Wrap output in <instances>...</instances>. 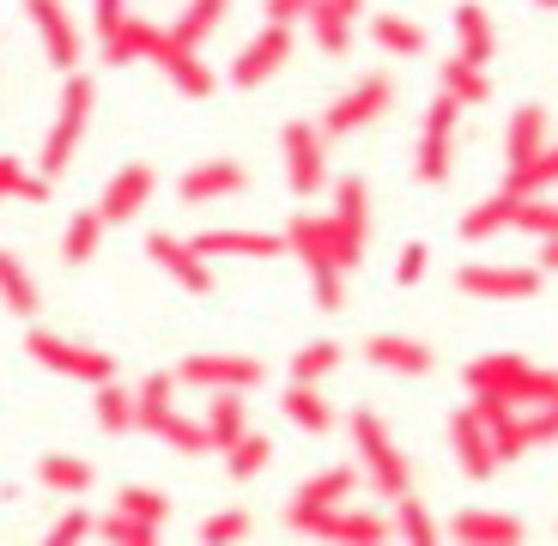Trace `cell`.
I'll use <instances>...</instances> for the list:
<instances>
[{"mask_svg": "<svg viewBox=\"0 0 558 546\" xmlns=\"http://www.w3.org/2000/svg\"><path fill=\"white\" fill-rule=\"evenodd\" d=\"M49 195V182L37 170H25L19 158H0V201H43Z\"/></svg>", "mask_w": 558, "mask_h": 546, "instance_id": "obj_46", "label": "cell"}, {"mask_svg": "<svg viewBox=\"0 0 558 546\" xmlns=\"http://www.w3.org/2000/svg\"><path fill=\"white\" fill-rule=\"evenodd\" d=\"M286 250H298V262L310 267V286H316L322 310L347 304V274L364 262V243L340 231L335 213H298V219L286 225Z\"/></svg>", "mask_w": 558, "mask_h": 546, "instance_id": "obj_1", "label": "cell"}, {"mask_svg": "<svg viewBox=\"0 0 558 546\" xmlns=\"http://www.w3.org/2000/svg\"><path fill=\"white\" fill-rule=\"evenodd\" d=\"M250 189V165H238V158H207V165H189L177 177V195L189 201V207H207V201H231Z\"/></svg>", "mask_w": 558, "mask_h": 546, "instance_id": "obj_11", "label": "cell"}, {"mask_svg": "<svg viewBox=\"0 0 558 546\" xmlns=\"http://www.w3.org/2000/svg\"><path fill=\"white\" fill-rule=\"evenodd\" d=\"M201 425H207V444L225 456V449L250 432V389H213L207 407H201Z\"/></svg>", "mask_w": 558, "mask_h": 546, "instance_id": "obj_17", "label": "cell"}, {"mask_svg": "<svg viewBox=\"0 0 558 546\" xmlns=\"http://www.w3.org/2000/svg\"><path fill=\"white\" fill-rule=\"evenodd\" d=\"M449 25H456L461 56L480 61V68H492V56H498V31H492V13H486V7H474V0H468V7H456V19H449Z\"/></svg>", "mask_w": 558, "mask_h": 546, "instance_id": "obj_25", "label": "cell"}, {"mask_svg": "<svg viewBox=\"0 0 558 546\" xmlns=\"http://www.w3.org/2000/svg\"><path fill=\"white\" fill-rule=\"evenodd\" d=\"M146 255H153V262L165 267V274L182 286V292H195V298H207V292H213V267L195 255V243H189V238L153 231V238H146Z\"/></svg>", "mask_w": 558, "mask_h": 546, "instance_id": "obj_13", "label": "cell"}, {"mask_svg": "<svg viewBox=\"0 0 558 546\" xmlns=\"http://www.w3.org/2000/svg\"><path fill=\"white\" fill-rule=\"evenodd\" d=\"M340 364H347V352L335 340H310V347L292 352V383H322V377H335Z\"/></svg>", "mask_w": 558, "mask_h": 546, "instance_id": "obj_39", "label": "cell"}, {"mask_svg": "<svg viewBox=\"0 0 558 546\" xmlns=\"http://www.w3.org/2000/svg\"><path fill=\"white\" fill-rule=\"evenodd\" d=\"M449 170H456V141L425 128V134H418V153H413V177L437 189V182H449Z\"/></svg>", "mask_w": 558, "mask_h": 546, "instance_id": "obj_37", "label": "cell"}, {"mask_svg": "<svg viewBox=\"0 0 558 546\" xmlns=\"http://www.w3.org/2000/svg\"><path fill=\"white\" fill-rule=\"evenodd\" d=\"M437 92H449L461 110H480V104H492V68H480L468 56H449L444 73H437Z\"/></svg>", "mask_w": 558, "mask_h": 546, "instance_id": "obj_22", "label": "cell"}, {"mask_svg": "<svg viewBox=\"0 0 558 546\" xmlns=\"http://www.w3.org/2000/svg\"><path fill=\"white\" fill-rule=\"evenodd\" d=\"M340 7H347V13H352V19H359V7H364V0H340Z\"/></svg>", "mask_w": 558, "mask_h": 546, "instance_id": "obj_55", "label": "cell"}, {"mask_svg": "<svg viewBox=\"0 0 558 546\" xmlns=\"http://www.w3.org/2000/svg\"><path fill=\"white\" fill-rule=\"evenodd\" d=\"M359 480H364V468H352V462H335V468H322L316 480H304V486L292 492V505H286V522L292 517H310V510H340L359 492Z\"/></svg>", "mask_w": 558, "mask_h": 546, "instance_id": "obj_14", "label": "cell"}, {"mask_svg": "<svg viewBox=\"0 0 558 546\" xmlns=\"http://www.w3.org/2000/svg\"><path fill=\"white\" fill-rule=\"evenodd\" d=\"M25 13H31V25H37L43 49H49V61H56V73H80L85 43H80V25L68 19V7H61V0H25Z\"/></svg>", "mask_w": 558, "mask_h": 546, "instance_id": "obj_10", "label": "cell"}, {"mask_svg": "<svg viewBox=\"0 0 558 546\" xmlns=\"http://www.w3.org/2000/svg\"><path fill=\"white\" fill-rule=\"evenodd\" d=\"M395 534V522L383 517V510H352V505H340V510H328L322 517V541H359V546H383Z\"/></svg>", "mask_w": 558, "mask_h": 546, "instance_id": "obj_21", "label": "cell"}, {"mask_svg": "<svg viewBox=\"0 0 558 546\" xmlns=\"http://www.w3.org/2000/svg\"><path fill=\"white\" fill-rule=\"evenodd\" d=\"M335 225L347 231V238L371 243V189H364V177H340L335 182Z\"/></svg>", "mask_w": 558, "mask_h": 546, "instance_id": "obj_28", "label": "cell"}, {"mask_svg": "<svg viewBox=\"0 0 558 546\" xmlns=\"http://www.w3.org/2000/svg\"><path fill=\"white\" fill-rule=\"evenodd\" d=\"M286 61H292V25H262L238 49V61H231V85H243V92H250V85H267Z\"/></svg>", "mask_w": 558, "mask_h": 546, "instance_id": "obj_9", "label": "cell"}, {"mask_svg": "<svg viewBox=\"0 0 558 546\" xmlns=\"http://www.w3.org/2000/svg\"><path fill=\"white\" fill-rule=\"evenodd\" d=\"M98 243H104V213L98 207H80V213H73V225H68V238H61V262L85 267L92 255H98Z\"/></svg>", "mask_w": 558, "mask_h": 546, "instance_id": "obj_34", "label": "cell"}, {"mask_svg": "<svg viewBox=\"0 0 558 546\" xmlns=\"http://www.w3.org/2000/svg\"><path fill=\"white\" fill-rule=\"evenodd\" d=\"M395 98H401V85H395L389 68L364 73L359 85H347V92H340V98L322 110V134H328V141H340V134H359V128L383 122V116L395 110Z\"/></svg>", "mask_w": 558, "mask_h": 546, "instance_id": "obj_3", "label": "cell"}, {"mask_svg": "<svg viewBox=\"0 0 558 546\" xmlns=\"http://www.w3.org/2000/svg\"><path fill=\"white\" fill-rule=\"evenodd\" d=\"M456 286L468 298H486V304H529L541 298V267H510V262H468L456 274Z\"/></svg>", "mask_w": 558, "mask_h": 546, "instance_id": "obj_8", "label": "cell"}, {"mask_svg": "<svg viewBox=\"0 0 558 546\" xmlns=\"http://www.w3.org/2000/svg\"><path fill=\"white\" fill-rule=\"evenodd\" d=\"M541 7H558V0H541Z\"/></svg>", "mask_w": 558, "mask_h": 546, "instance_id": "obj_56", "label": "cell"}, {"mask_svg": "<svg viewBox=\"0 0 558 546\" xmlns=\"http://www.w3.org/2000/svg\"><path fill=\"white\" fill-rule=\"evenodd\" d=\"M279 153H286V182H292L298 201L328 189V134H322V122H286Z\"/></svg>", "mask_w": 558, "mask_h": 546, "instance_id": "obj_6", "label": "cell"}, {"mask_svg": "<svg viewBox=\"0 0 558 546\" xmlns=\"http://www.w3.org/2000/svg\"><path fill=\"white\" fill-rule=\"evenodd\" d=\"M170 395H177V371H153V377L140 383L134 389V432H158V425L177 413Z\"/></svg>", "mask_w": 558, "mask_h": 546, "instance_id": "obj_27", "label": "cell"}, {"mask_svg": "<svg viewBox=\"0 0 558 546\" xmlns=\"http://www.w3.org/2000/svg\"><path fill=\"white\" fill-rule=\"evenodd\" d=\"M165 73H170V85H177L182 98H213V85H219V80H213V68L201 61V49H177Z\"/></svg>", "mask_w": 558, "mask_h": 546, "instance_id": "obj_38", "label": "cell"}, {"mask_svg": "<svg viewBox=\"0 0 558 546\" xmlns=\"http://www.w3.org/2000/svg\"><path fill=\"white\" fill-rule=\"evenodd\" d=\"M153 437H165L170 449H182V456H207V449H213V444H207V425L189 420V413H170V420L158 425Z\"/></svg>", "mask_w": 558, "mask_h": 546, "instance_id": "obj_45", "label": "cell"}, {"mask_svg": "<svg viewBox=\"0 0 558 546\" xmlns=\"http://www.w3.org/2000/svg\"><path fill=\"white\" fill-rule=\"evenodd\" d=\"M310 7H316V0H267L262 13H267V25H298Z\"/></svg>", "mask_w": 558, "mask_h": 546, "instance_id": "obj_53", "label": "cell"}, {"mask_svg": "<svg viewBox=\"0 0 558 546\" xmlns=\"http://www.w3.org/2000/svg\"><path fill=\"white\" fill-rule=\"evenodd\" d=\"M534 267H541V274H558V238H541V262Z\"/></svg>", "mask_w": 558, "mask_h": 546, "instance_id": "obj_54", "label": "cell"}, {"mask_svg": "<svg viewBox=\"0 0 558 546\" xmlns=\"http://www.w3.org/2000/svg\"><path fill=\"white\" fill-rule=\"evenodd\" d=\"M92 104H98V92H92V80L85 73H68V85H61V110H56V128H49V141H43L37 153V177L56 182L61 170H68L73 146H80L85 122H92Z\"/></svg>", "mask_w": 558, "mask_h": 546, "instance_id": "obj_4", "label": "cell"}, {"mask_svg": "<svg viewBox=\"0 0 558 546\" xmlns=\"http://www.w3.org/2000/svg\"><path fill=\"white\" fill-rule=\"evenodd\" d=\"M304 19H310V31H316L322 56H347V49H352V13L340 7V0H316Z\"/></svg>", "mask_w": 558, "mask_h": 546, "instance_id": "obj_30", "label": "cell"}, {"mask_svg": "<svg viewBox=\"0 0 558 546\" xmlns=\"http://www.w3.org/2000/svg\"><path fill=\"white\" fill-rule=\"evenodd\" d=\"M517 231L522 238H558V201H546V195H522V207H517Z\"/></svg>", "mask_w": 558, "mask_h": 546, "instance_id": "obj_44", "label": "cell"}, {"mask_svg": "<svg viewBox=\"0 0 558 546\" xmlns=\"http://www.w3.org/2000/svg\"><path fill=\"white\" fill-rule=\"evenodd\" d=\"M267 456H274V444H267L262 432H243L238 444L225 449V468H231V480H255L267 468Z\"/></svg>", "mask_w": 558, "mask_h": 546, "instance_id": "obj_43", "label": "cell"}, {"mask_svg": "<svg viewBox=\"0 0 558 546\" xmlns=\"http://www.w3.org/2000/svg\"><path fill=\"white\" fill-rule=\"evenodd\" d=\"M456 122H461V104L449 98V92H437L432 110H425V128H432V134H456Z\"/></svg>", "mask_w": 558, "mask_h": 546, "instance_id": "obj_51", "label": "cell"}, {"mask_svg": "<svg viewBox=\"0 0 558 546\" xmlns=\"http://www.w3.org/2000/svg\"><path fill=\"white\" fill-rule=\"evenodd\" d=\"M371 43H377L383 56H395V61H418L425 49H432V37H425L413 19H401V13H377V19H371Z\"/></svg>", "mask_w": 558, "mask_h": 546, "instance_id": "obj_24", "label": "cell"}, {"mask_svg": "<svg viewBox=\"0 0 558 546\" xmlns=\"http://www.w3.org/2000/svg\"><path fill=\"white\" fill-rule=\"evenodd\" d=\"M504 189H510V195H546V189H558V141H546L529 165L510 170V177H504Z\"/></svg>", "mask_w": 558, "mask_h": 546, "instance_id": "obj_33", "label": "cell"}, {"mask_svg": "<svg viewBox=\"0 0 558 546\" xmlns=\"http://www.w3.org/2000/svg\"><path fill=\"white\" fill-rule=\"evenodd\" d=\"M195 255L201 262H219V255H243V262H274L279 250H286V238H274V231H195Z\"/></svg>", "mask_w": 558, "mask_h": 546, "instance_id": "obj_19", "label": "cell"}, {"mask_svg": "<svg viewBox=\"0 0 558 546\" xmlns=\"http://www.w3.org/2000/svg\"><path fill=\"white\" fill-rule=\"evenodd\" d=\"M250 529H255L250 510H219V517L201 522V541H250Z\"/></svg>", "mask_w": 558, "mask_h": 546, "instance_id": "obj_48", "label": "cell"}, {"mask_svg": "<svg viewBox=\"0 0 558 546\" xmlns=\"http://www.w3.org/2000/svg\"><path fill=\"white\" fill-rule=\"evenodd\" d=\"M92 420H98V432H134V395L128 389H116V377L110 383H98L92 389Z\"/></svg>", "mask_w": 558, "mask_h": 546, "instance_id": "obj_36", "label": "cell"}, {"mask_svg": "<svg viewBox=\"0 0 558 546\" xmlns=\"http://www.w3.org/2000/svg\"><path fill=\"white\" fill-rule=\"evenodd\" d=\"M425 262H432V255H425V243H407L401 262H395V280H401V286H418V280H425Z\"/></svg>", "mask_w": 558, "mask_h": 546, "instance_id": "obj_52", "label": "cell"}, {"mask_svg": "<svg viewBox=\"0 0 558 546\" xmlns=\"http://www.w3.org/2000/svg\"><path fill=\"white\" fill-rule=\"evenodd\" d=\"M128 49H134V61L170 68V56H177V37H170V25H153V19H134V13H128Z\"/></svg>", "mask_w": 558, "mask_h": 546, "instance_id": "obj_35", "label": "cell"}, {"mask_svg": "<svg viewBox=\"0 0 558 546\" xmlns=\"http://www.w3.org/2000/svg\"><path fill=\"white\" fill-rule=\"evenodd\" d=\"M364 359L377 364V371H389V377H425L437 364V352L413 335H371L364 340Z\"/></svg>", "mask_w": 558, "mask_h": 546, "instance_id": "obj_16", "label": "cell"}, {"mask_svg": "<svg viewBox=\"0 0 558 546\" xmlns=\"http://www.w3.org/2000/svg\"><path fill=\"white\" fill-rule=\"evenodd\" d=\"M279 413L298 425V432H310V437H328L340 425V413H335V401L316 389V383H292L286 389V401H279Z\"/></svg>", "mask_w": 558, "mask_h": 546, "instance_id": "obj_20", "label": "cell"}, {"mask_svg": "<svg viewBox=\"0 0 558 546\" xmlns=\"http://www.w3.org/2000/svg\"><path fill=\"white\" fill-rule=\"evenodd\" d=\"M449 534L461 546H517V541H529V522L510 517V510H461L449 522Z\"/></svg>", "mask_w": 558, "mask_h": 546, "instance_id": "obj_18", "label": "cell"}, {"mask_svg": "<svg viewBox=\"0 0 558 546\" xmlns=\"http://www.w3.org/2000/svg\"><path fill=\"white\" fill-rule=\"evenodd\" d=\"M510 444H517V456H529V449H541V444H558V407H522Z\"/></svg>", "mask_w": 558, "mask_h": 546, "instance_id": "obj_42", "label": "cell"}, {"mask_svg": "<svg viewBox=\"0 0 558 546\" xmlns=\"http://www.w3.org/2000/svg\"><path fill=\"white\" fill-rule=\"evenodd\" d=\"M37 480H43L49 492H61V498H85L98 474H92V462H80V456H61V449H56V456H37Z\"/></svg>", "mask_w": 558, "mask_h": 546, "instance_id": "obj_29", "label": "cell"}, {"mask_svg": "<svg viewBox=\"0 0 558 546\" xmlns=\"http://www.w3.org/2000/svg\"><path fill=\"white\" fill-rule=\"evenodd\" d=\"M267 377L262 359H243V352H189V359L177 364V389H255V383Z\"/></svg>", "mask_w": 558, "mask_h": 546, "instance_id": "obj_7", "label": "cell"}, {"mask_svg": "<svg viewBox=\"0 0 558 546\" xmlns=\"http://www.w3.org/2000/svg\"><path fill=\"white\" fill-rule=\"evenodd\" d=\"M153 195H158V170L153 165H122L110 177V189H104L98 213H104V225H128L134 213L153 207Z\"/></svg>", "mask_w": 558, "mask_h": 546, "instance_id": "obj_12", "label": "cell"}, {"mask_svg": "<svg viewBox=\"0 0 558 546\" xmlns=\"http://www.w3.org/2000/svg\"><path fill=\"white\" fill-rule=\"evenodd\" d=\"M31 359L43 364V371H56V377H73L85 383V389H98V383L116 377V359L104 347H85V340H68V335H49V328H31L25 335Z\"/></svg>", "mask_w": 558, "mask_h": 546, "instance_id": "obj_5", "label": "cell"}, {"mask_svg": "<svg viewBox=\"0 0 558 546\" xmlns=\"http://www.w3.org/2000/svg\"><path fill=\"white\" fill-rule=\"evenodd\" d=\"M352 444H359L364 480L377 486V498H401V492H413V468H407V456L395 449L389 425H383L371 407H359V413H352Z\"/></svg>", "mask_w": 558, "mask_h": 546, "instance_id": "obj_2", "label": "cell"}, {"mask_svg": "<svg viewBox=\"0 0 558 546\" xmlns=\"http://www.w3.org/2000/svg\"><path fill=\"white\" fill-rule=\"evenodd\" d=\"M517 207H522V195L498 189L492 201H480V207L461 213V238H468V243H486V238H498V231H517Z\"/></svg>", "mask_w": 558, "mask_h": 546, "instance_id": "obj_23", "label": "cell"}, {"mask_svg": "<svg viewBox=\"0 0 558 546\" xmlns=\"http://www.w3.org/2000/svg\"><path fill=\"white\" fill-rule=\"evenodd\" d=\"M225 7H231V0H189V7H182V19L170 25L177 49H201V43L225 25Z\"/></svg>", "mask_w": 558, "mask_h": 546, "instance_id": "obj_32", "label": "cell"}, {"mask_svg": "<svg viewBox=\"0 0 558 546\" xmlns=\"http://www.w3.org/2000/svg\"><path fill=\"white\" fill-rule=\"evenodd\" d=\"M449 444H456L461 474H468V480H492V474L504 468V462H498V449H492V432L474 420V407H468V401L449 413Z\"/></svg>", "mask_w": 558, "mask_h": 546, "instance_id": "obj_15", "label": "cell"}, {"mask_svg": "<svg viewBox=\"0 0 558 546\" xmlns=\"http://www.w3.org/2000/svg\"><path fill=\"white\" fill-rule=\"evenodd\" d=\"M389 505H395V534H401V541H418V546H432L437 541V534H444V529H437V517H432V510H425V505H418V498H413V492H401V498H389Z\"/></svg>", "mask_w": 558, "mask_h": 546, "instance_id": "obj_40", "label": "cell"}, {"mask_svg": "<svg viewBox=\"0 0 558 546\" xmlns=\"http://www.w3.org/2000/svg\"><path fill=\"white\" fill-rule=\"evenodd\" d=\"M128 25V0H92V31H98V43L122 37Z\"/></svg>", "mask_w": 558, "mask_h": 546, "instance_id": "obj_49", "label": "cell"}, {"mask_svg": "<svg viewBox=\"0 0 558 546\" xmlns=\"http://www.w3.org/2000/svg\"><path fill=\"white\" fill-rule=\"evenodd\" d=\"M85 534H98V517L92 510H68V517L49 529V546H68V541H85Z\"/></svg>", "mask_w": 558, "mask_h": 546, "instance_id": "obj_50", "label": "cell"}, {"mask_svg": "<svg viewBox=\"0 0 558 546\" xmlns=\"http://www.w3.org/2000/svg\"><path fill=\"white\" fill-rule=\"evenodd\" d=\"M110 510H122V517L146 522V529H165L170 498H165V492H153V486H122V492H116V505H110Z\"/></svg>", "mask_w": 558, "mask_h": 546, "instance_id": "obj_41", "label": "cell"}, {"mask_svg": "<svg viewBox=\"0 0 558 546\" xmlns=\"http://www.w3.org/2000/svg\"><path fill=\"white\" fill-rule=\"evenodd\" d=\"M98 534H104V541H116V546H146L158 529H146V522L122 517V510H104V517H98Z\"/></svg>", "mask_w": 558, "mask_h": 546, "instance_id": "obj_47", "label": "cell"}, {"mask_svg": "<svg viewBox=\"0 0 558 546\" xmlns=\"http://www.w3.org/2000/svg\"><path fill=\"white\" fill-rule=\"evenodd\" d=\"M0 304H7V316H19V323H31L37 316V280H31V267L19 262L13 250H0Z\"/></svg>", "mask_w": 558, "mask_h": 546, "instance_id": "obj_26", "label": "cell"}, {"mask_svg": "<svg viewBox=\"0 0 558 546\" xmlns=\"http://www.w3.org/2000/svg\"><path fill=\"white\" fill-rule=\"evenodd\" d=\"M546 146V110L541 104H522L517 116H510V134H504V153H510V170L529 165L534 153Z\"/></svg>", "mask_w": 558, "mask_h": 546, "instance_id": "obj_31", "label": "cell"}]
</instances>
